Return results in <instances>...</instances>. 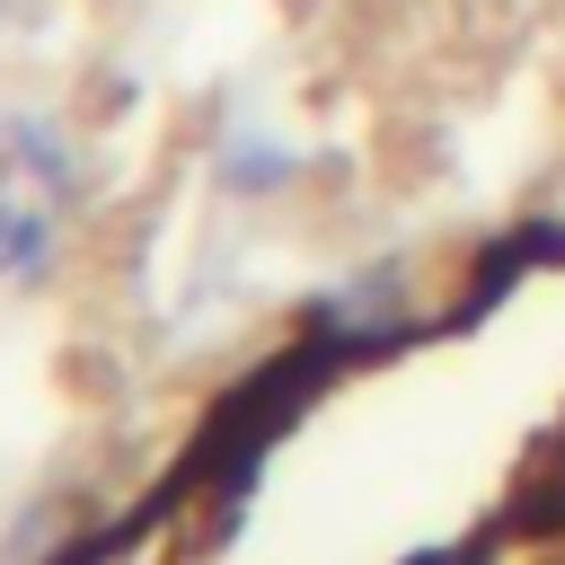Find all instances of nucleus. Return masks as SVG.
<instances>
[{"label":"nucleus","mask_w":565,"mask_h":565,"mask_svg":"<svg viewBox=\"0 0 565 565\" xmlns=\"http://www.w3.org/2000/svg\"><path fill=\"white\" fill-rule=\"evenodd\" d=\"M18 124V115H9ZM62 185H44L35 168H26V150L0 168V282H18V274H44L53 265V247H62Z\"/></svg>","instance_id":"1"},{"label":"nucleus","mask_w":565,"mask_h":565,"mask_svg":"<svg viewBox=\"0 0 565 565\" xmlns=\"http://www.w3.org/2000/svg\"><path fill=\"white\" fill-rule=\"evenodd\" d=\"M282 177H291V150H274V141L221 159V185H230V194H256V185H282Z\"/></svg>","instance_id":"2"}]
</instances>
